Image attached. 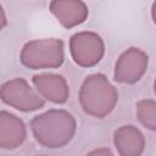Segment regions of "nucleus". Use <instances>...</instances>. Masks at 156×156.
<instances>
[{
    "instance_id": "f257e3e1",
    "label": "nucleus",
    "mask_w": 156,
    "mask_h": 156,
    "mask_svg": "<svg viewBox=\"0 0 156 156\" xmlns=\"http://www.w3.org/2000/svg\"><path fill=\"white\" fill-rule=\"evenodd\" d=\"M35 141L48 149H61L69 144L77 132L74 116L63 108H50L30 121Z\"/></svg>"
},
{
    "instance_id": "39448f33",
    "label": "nucleus",
    "mask_w": 156,
    "mask_h": 156,
    "mask_svg": "<svg viewBox=\"0 0 156 156\" xmlns=\"http://www.w3.org/2000/svg\"><path fill=\"white\" fill-rule=\"evenodd\" d=\"M69 54L77 66L94 67L105 56L104 39L93 30L77 32L69 38Z\"/></svg>"
},
{
    "instance_id": "20e7f679",
    "label": "nucleus",
    "mask_w": 156,
    "mask_h": 156,
    "mask_svg": "<svg viewBox=\"0 0 156 156\" xmlns=\"http://www.w3.org/2000/svg\"><path fill=\"white\" fill-rule=\"evenodd\" d=\"M1 101L21 112H32L45 106V99L32 88L22 77H15L2 83L0 89Z\"/></svg>"
},
{
    "instance_id": "2eb2a0df",
    "label": "nucleus",
    "mask_w": 156,
    "mask_h": 156,
    "mask_svg": "<svg viewBox=\"0 0 156 156\" xmlns=\"http://www.w3.org/2000/svg\"><path fill=\"white\" fill-rule=\"evenodd\" d=\"M154 93H155V95H156V78H155V80H154Z\"/></svg>"
},
{
    "instance_id": "9d476101",
    "label": "nucleus",
    "mask_w": 156,
    "mask_h": 156,
    "mask_svg": "<svg viewBox=\"0 0 156 156\" xmlns=\"http://www.w3.org/2000/svg\"><path fill=\"white\" fill-rule=\"evenodd\" d=\"M113 145L121 156H139L145 150L146 140L138 127L124 124L115 130Z\"/></svg>"
},
{
    "instance_id": "4468645a",
    "label": "nucleus",
    "mask_w": 156,
    "mask_h": 156,
    "mask_svg": "<svg viewBox=\"0 0 156 156\" xmlns=\"http://www.w3.org/2000/svg\"><path fill=\"white\" fill-rule=\"evenodd\" d=\"M1 13H2V23H1V28H5L7 20H6V15H5V9H4V7L1 9Z\"/></svg>"
},
{
    "instance_id": "0eeeda50",
    "label": "nucleus",
    "mask_w": 156,
    "mask_h": 156,
    "mask_svg": "<svg viewBox=\"0 0 156 156\" xmlns=\"http://www.w3.org/2000/svg\"><path fill=\"white\" fill-rule=\"evenodd\" d=\"M32 83L46 101L56 105H63L69 99V85L66 78L61 74L50 72L34 74Z\"/></svg>"
},
{
    "instance_id": "6e6552de",
    "label": "nucleus",
    "mask_w": 156,
    "mask_h": 156,
    "mask_svg": "<svg viewBox=\"0 0 156 156\" xmlns=\"http://www.w3.org/2000/svg\"><path fill=\"white\" fill-rule=\"evenodd\" d=\"M49 10L66 29L80 26L89 16V9L83 0H51Z\"/></svg>"
},
{
    "instance_id": "1a4fd4ad",
    "label": "nucleus",
    "mask_w": 156,
    "mask_h": 156,
    "mask_svg": "<svg viewBox=\"0 0 156 156\" xmlns=\"http://www.w3.org/2000/svg\"><path fill=\"white\" fill-rule=\"evenodd\" d=\"M27 138V127L16 115L2 110L0 112V149L15 150Z\"/></svg>"
},
{
    "instance_id": "ddd939ff",
    "label": "nucleus",
    "mask_w": 156,
    "mask_h": 156,
    "mask_svg": "<svg viewBox=\"0 0 156 156\" xmlns=\"http://www.w3.org/2000/svg\"><path fill=\"white\" fill-rule=\"evenodd\" d=\"M151 20H152L154 24L156 26V0H154V2L151 5Z\"/></svg>"
},
{
    "instance_id": "9b49d317",
    "label": "nucleus",
    "mask_w": 156,
    "mask_h": 156,
    "mask_svg": "<svg viewBox=\"0 0 156 156\" xmlns=\"http://www.w3.org/2000/svg\"><path fill=\"white\" fill-rule=\"evenodd\" d=\"M136 117L143 127L156 132V101L151 99L139 100L135 105Z\"/></svg>"
},
{
    "instance_id": "7ed1b4c3",
    "label": "nucleus",
    "mask_w": 156,
    "mask_h": 156,
    "mask_svg": "<svg viewBox=\"0 0 156 156\" xmlns=\"http://www.w3.org/2000/svg\"><path fill=\"white\" fill-rule=\"evenodd\" d=\"M20 61L29 69L58 68L65 62L63 41L58 38L29 40L21 49Z\"/></svg>"
},
{
    "instance_id": "f03ea898",
    "label": "nucleus",
    "mask_w": 156,
    "mask_h": 156,
    "mask_svg": "<svg viewBox=\"0 0 156 156\" xmlns=\"http://www.w3.org/2000/svg\"><path fill=\"white\" fill-rule=\"evenodd\" d=\"M117 102L118 90L104 73L85 77L79 89V104L87 115L102 119L115 110Z\"/></svg>"
},
{
    "instance_id": "423d86ee",
    "label": "nucleus",
    "mask_w": 156,
    "mask_h": 156,
    "mask_svg": "<svg viewBox=\"0 0 156 156\" xmlns=\"http://www.w3.org/2000/svg\"><path fill=\"white\" fill-rule=\"evenodd\" d=\"M147 67V54L140 48L130 46L118 56L115 63L113 79L122 84H135L144 77Z\"/></svg>"
},
{
    "instance_id": "f8f14e48",
    "label": "nucleus",
    "mask_w": 156,
    "mask_h": 156,
    "mask_svg": "<svg viewBox=\"0 0 156 156\" xmlns=\"http://www.w3.org/2000/svg\"><path fill=\"white\" fill-rule=\"evenodd\" d=\"M112 151L110 149H106V147H101V149H96V150H93L89 152V155H111Z\"/></svg>"
}]
</instances>
